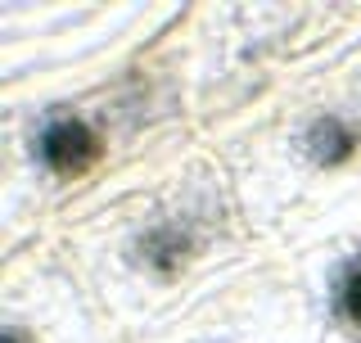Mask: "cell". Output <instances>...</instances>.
Returning a JSON list of instances; mask_svg holds the SVG:
<instances>
[{"label":"cell","instance_id":"3","mask_svg":"<svg viewBox=\"0 0 361 343\" xmlns=\"http://www.w3.org/2000/svg\"><path fill=\"white\" fill-rule=\"evenodd\" d=\"M271 253H298L361 212V50L217 145Z\"/></svg>","mask_w":361,"mask_h":343},{"label":"cell","instance_id":"7","mask_svg":"<svg viewBox=\"0 0 361 343\" xmlns=\"http://www.w3.org/2000/svg\"><path fill=\"white\" fill-rule=\"evenodd\" d=\"M135 343H321V330L289 258L276 253Z\"/></svg>","mask_w":361,"mask_h":343},{"label":"cell","instance_id":"4","mask_svg":"<svg viewBox=\"0 0 361 343\" xmlns=\"http://www.w3.org/2000/svg\"><path fill=\"white\" fill-rule=\"evenodd\" d=\"M353 50H361V5H199L195 140L217 150Z\"/></svg>","mask_w":361,"mask_h":343},{"label":"cell","instance_id":"1","mask_svg":"<svg viewBox=\"0 0 361 343\" xmlns=\"http://www.w3.org/2000/svg\"><path fill=\"white\" fill-rule=\"evenodd\" d=\"M50 235L127 343L276 258L248 226L226 158L203 140L135 163Z\"/></svg>","mask_w":361,"mask_h":343},{"label":"cell","instance_id":"5","mask_svg":"<svg viewBox=\"0 0 361 343\" xmlns=\"http://www.w3.org/2000/svg\"><path fill=\"white\" fill-rule=\"evenodd\" d=\"M190 5L113 0V5H0V100L59 95L104 82L172 32Z\"/></svg>","mask_w":361,"mask_h":343},{"label":"cell","instance_id":"2","mask_svg":"<svg viewBox=\"0 0 361 343\" xmlns=\"http://www.w3.org/2000/svg\"><path fill=\"white\" fill-rule=\"evenodd\" d=\"M199 5L104 82L0 100V258L59 231L109 181L195 140Z\"/></svg>","mask_w":361,"mask_h":343},{"label":"cell","instance_id":"6","mask_svg":"<svg viewBox=\"0 0 361 343\" xmlns=\"http://www.w3.org/2000/svg\"><path fill=\"white\" fill-rule=\"evenodd\" d=\"M0 343H127L59 235L0 258Z\"/></svg>","mask_w":361,"mask_h":343},{"label":"cell","instance_id":"8","mask_svg":"<svg viewBox=\"0 0 361 343\" xmlns=\"http://www.w3.org/2000/svg\"><path fill=\"white\" fill-rule=\"evenodd\" d=\"M289 267L312 303L321 343H361V212L289 253Z\"/></svg>","mask_w":361,"mask_h":343}]
</instances>
